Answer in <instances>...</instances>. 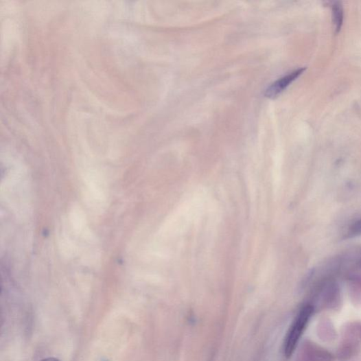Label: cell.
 <instances>
[{
    "label": "cell",
    "instance_id": "6da1fadb",
    "mask_svg": "<svg viewBox=\"0 0 361 361\" xmlns=\"http://www.w3.org/2000/svg\"><path fill=\"white\" fill-rule=\"evenodd\" d=\"M313 312L314 307L312 305H305L294 321L285 343V353L287 356H290L294 351Z\"/></svg>",
    "mask_w": 361,
    "mask_h": 361
},
{
    "label": "cell",
    "instance_id": "7a4b0ae2",
    "mask_svg": "<svg viewBox=\"0 0 361 361\" xmlns=\"http://www.w3.org/2000/svg\"><path fill=\"white\" fill-rule=\"evenodd\" d=\"M305 68L299 69L290 74L282 77L280 80L273 83L266 91L265 95L270 99H274L285 91L299 76L305 71Z\"/></svg>",
    "mask_w": 361,
    "mask_h": 361
},
{
    "label": "cell",
    "instance_id": "3957f363",
    "mask_svg": "<svg viewBox=\"0 0 361 361\" xmlns=\"http://www.w3.org/2000/svg\"><path fill=\"white\" fill-rule=\"evenodd\" d=\"M332 17L336 33L341 30L344 20V10L341 3H335L332 5Z\"/></svg>",
    "mask_w": 361,
    "mask_h": 361
},
{
    "label": "cell",
    "instance_id": "277c9868",
    "mask_svg": "<svg viewBox=\"0 0 361 361\" xmlns=\"http://www.w3.org/2000/svg\"><path fill=\"white\" fill-rule=\"evenodd\" d=\"M348 235L349 237L361 235V220L355 222L349 229Z\"/></svg>",
    "mask_w": 361,
    "mask_h": 361
},
{
    "label": "cell",
    "instance_id": "5b68a950",
    "mask_svg": "<svg viewBox=\"0 0 361 361\" xmlns=\"http://www.w3.org/2000/svg\"><path fill=\"white\" fill-rule=\"evenodd\" d=\"M42 361H61V360L56 358H47L43 360Z\"/></svg>",
    "mask_w": 361,
    "mask_h": 361
}]
</instances>
